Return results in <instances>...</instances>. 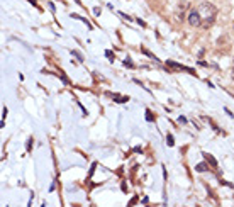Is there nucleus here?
<instances>
[{
  "instance_id": "39448f33",
  "label": "nucleus",
  "mask_w": 234,
  "mask_h": 207,
  "mask_svg": "<svg viewBox=\"0 0 234 207\" xmlns=\"http://www.w3.org/2000/svg\"><path fill=\"white\" fill-rule=\"evenodd\" d=\"M112 99H114L117 104H124V102H127L129 100V97H120V95H117V94H112Z\"/></svg>"
},
{
  "instance_id": "f3484780",
  "label": "nucleus",
  "mask_w": 234,
  "mask_h": 207,
  "mask_svg": "<svg viewBox=\"0 0 234 207\" xmlns=\"http://www.w3.org/2000/svg\"><path fill=\"white\" fill-rule=\"evenodd\" d=\"M178 122H180V124H185V122H187V119H185V117H178Z\"/></svg>"
},
{
  "instance_id": "20e7f679",
  "label": "nucleus",
  "mask_w": 234,
  "mask_h": 207,
  "mask_svg": "<svg viewBox=\"0 0 234 207\" xmlns=\"http://www.w3.org/2000/svg\"><path fill=\"white\" fill-rule=\"evenodd\" d=\"M202 155H204V158H205V161H207V163H210L214 168H217V160L214 158L212 155H209V153H202Z\"/></svg>"
},
{
  "instance_id": "f8f14e48",
  "label": "nucleus",
  "mask_w": 234,
  "mask_h": 207,
  "mask_svg": "<svg viewBox=\"0 0 234 207\" xmlns=\"http://www.w3.org/2000/svg\"><path fill=\"white\" fill-rule=\"evenodd\" d=\"M105 56L109 58L110 61H114V60H115V56H114V53H112V51H105Z\"/></svg>"
},
{
  "instance_id": "1a4fd4ad",
  "label": "nucleus",
  "mask_w": 234,
  "mask_h": 207,
  "mask_svg": "<svg viewBox=\"0 0 234 207\" xmlns=\"http://www.w3.org/2000/svg\"><path fill=\"white\" fill-rule=\"evenodd\" d=\"M146 121H148V122H153L154 121V117H153V114H151V110H146Z\"/></svg>"
},
{
  "instance_id": "f257e3e1",
  "label": "nucleus",
  "mask_w": 234,
  "mask_h": 207,
  "mask_svg": "<svg viewBox=\"0 0 234 207\" xmlns=\"http://www.w3.org/2000/svg\"><path fill=\"white\" fill-rule=\"evenodd\" d=\"M199 12L202 15V27L207 29L214 24L216 21V14H217V9L214 7L212 4H209V2H204V4H200L199 7Z\"/></svg>"
},
{
  "instance_id": "2eb2a0df",
  "label": "nucleus",
  "mask_w": 234,
  "mask_h": 207,
  "mask_svg": "<svg viewBox=\"0 0 234 207\" xmlns=\"http://www.w3.org/2000/svg\"><path fill=\"white\" fill-rule=\"evenodd\" d=\"M48 7H49V10H51V12H54V4H53V2H49V4H48Z\"/></svg>"
},
{
  "instance_id": "7ed1b4c3",
  "label": "nucleus",
  "mask_w": 234,
  "mask_h": 207,
  "mask_svg": "<svg viewBox=\"0 0 234 207\" xmlns=\"http://www.w3.org/2000/svg\"><path fill=\"white\" fill-rule=\"evenodd\" d=\"M166 65L170 66V68H175V70H185V71H188V73L195 75V71H193L192 68H187V66L180 65V63H175V61H166Z\"/></svg>"
},
{
  "instance_id": "aec40b11",
  "label": "nucleus",
  "mask_w": 234,
  "mask_h": 207,
  "mask_svg": "<svg viewBox=\"0 0 234 207\" xmlns=\"http://www.w3.org/2000/svg\"><path fill=\"white\" fill-rule=\"evenodd\" d=\"M27 2H31L32 5H36V0H27Z\"/></svg>"
},
{
  "instance_id": "0eeeda50",
  "label": "nucleus",
  "mask_w": 234,
  "mask_h": 207,
  "mask_svg": "<svg viewBox=\"0 0 234 207\" xmlns=\"http://www.w3.org/2000/svg\"><path fill=\"white\" fill-rule=\"evenodd\" d=\"M205 170H207V163H199V165H195V172L204 173Z\"/></svg>"
},
{
  "instance_id": "4468645a",
  "label": "nucleus",
  "mask_w": 234,
  "mask_h": 207,
  "mask_svg": "<svg viewBox=\"0 0 234 207\" xmlns=\"http://www.w3.org/2000/svg\"><path fill=\"white\" fill-rule=\"evenodd\" d=\"M221 183H222V185H226V187H229V189H232V183H229V182H226V180H221Z\"/></svg>"
},
{
  "instance_id": "ddd939ff",
  "label": "nucleus",
  "mask_w": 234,
  "mask_h": 207,
  "mask_svg": "<svg viewBox=\"0 0 234 207\" xmlns=\"http://www.w3.org/2000/svg\"><path fill=\"white\" fill-rule=\"evenodd\" d=\"M31 148H32V138H29L27 139V144H26V150H27V153L31 151Z\"/></svg>"
},
{
  "instance_id": "f03ea898",
  "label": "nucleus",
  "mask_w": 234,
  "mask_h": 207,
  "mask_svg": "<svg viewBox=\"0 0 234 207\" xmlns=\"http://www.w3.org/2000/svg\"><path fill=\"white\" fill-rule=\"evenodd\" d=\"M188 24H190L192 27H200L202 26V15H200L199 9H192L190 12H188Z\"/></svg>"
},
{
  "instance_id": "423d86ee",
  "label": "nucleus",
  "mask_w": 234,
  "mask_h": 207,
  "mask_svg": "<svg viewBox=\"0 0 234 207\" xmlns=\"http://www.w3.org/2000/svg\"><path fill=\"white\" fill-rule=\"evenodd\" d=\"M141 53H143V54H146V56H148V58H151V60L158 61V58L154 56V54H153V53H151V51H148V49H146V48H141Z\"/></svg>"
},
{
  "instance_id": "6e6552de",
  "label": "nucleus",
  "mask_w": 234,
  "mask_h": 207,
  "mask_svg": "<svg viewBox=\"0 0 234 207\" xmlns=\"http://www.w3.org/2000/svg\"><path fill=\"white\" fill-rule=\"evenodd\" d=\"M166 144H168V146H175V141H173V136H171V134H166Z\"/></svg>"
},
{
  "instance_id": "9b49d317",
  "label": "nucleus",
  "mask_w": 234,
  "mask_h": 207,
  "mask_svg": "<svg viewBox=\"0 0 234 207\" xmlns=\"http://www.w3.org/2000/svg\"><path fill=\"white\" fill-rule=\"evenodd\" d=\"M71 54H73V56H75V58H77L78 61H83V56H81V54H80V53H78V51H71Z\"/></svg>"
},
{
  "instance_id": "6ab92c4d",
  "label": "nucleus",
  "mask_w": 234,
  "mask_h": 207,
  "mask_svg": "<svg viewBox=\"0 0 234 207\" xmlns=\"http://www.w3.org/2000/svg\"><path fill=\"white\" fill-rule=\"evenodd\" d=\"M134 151H136V153H141L143 150H141V146H136V148H134Z\"/></svg>"
},
{
  "instance_id": "a211bd4d",
  "label": "nucleus",
  "mask_w": 234,
  "mask_h": 207,
  "mask_svg": "<svg viewBox=\"0 0 234 207\" xmlns=\"http://www.w3.org/2000/svg\"><path fill=\"white\" fill-rule=\"evenodd\" d=\"M94 14H95V15H100V9H98V7H95V9H94Z\"/></svg>"
},
{
  "instance_id": "dca6fc26",
  "label": "nucleus",
  "mask_w": 234,
  "mask_h": 207,
  "mask_svg": "<svg viewBox=\"0 0 234 207\" xmlns=\"http://www.w3.org/2000/svg\"><path fill=\"white\" fill-rule=\"evenodd\" d=\"M119 14H120V15H122V17H124V19H126V21H132V19H131V17H129L127 14H124V12H119Z\"/></svg>"
},
{
  "instance_id": "9d476101",
  "label": "nucleus",
  "mask_w": 234,
  "mask_h": 207,
  "mask_svg": "<svg viewBox=\"0 0 234 207\" xmlns=\"http://www.w3.org/2000/svg\"><path fill=\"white\" fill-rule=\"evenodd\" d=\"M124 66H129V68H134V63H132V61L129 60V58H126V60H124Z\"/></svg>"
}]
</instances>
